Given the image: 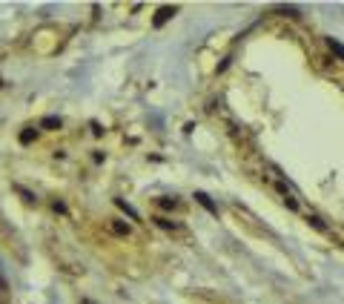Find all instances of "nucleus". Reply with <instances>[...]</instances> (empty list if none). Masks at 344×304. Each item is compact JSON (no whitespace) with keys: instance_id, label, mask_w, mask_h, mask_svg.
<instances>
[{"instance_id":"f257e3e1","label":"nucleus","mask_w":344,"mask_h":304,"mask_svg":"<svg viewBox=\"0 0 344 304\" xmlns=\"http://www.w3.org/2000/svg\"><path fill=\"white\" fill-rule=\"evenodd\" d=\"M327 49H330V52H336V55L342 58V63H344V46L339 43V40H333V37H330V40H327Z\"/></svg>"},{"instance_id":"f03ea898","label":"nucleus","mask_w":344,"mask_h":304,"mask_svg":"<svg viewBox=\"0 0 344 304\" xmlns=\"http://www.w3.org/2000/svg\"><path fill=\"white\" fill-rule=\"evenodd\" d=\"M43 126H61V121H55V118H46V121H43Z\"/></svg>"}]
</instances>
